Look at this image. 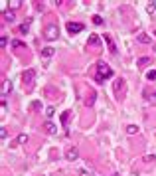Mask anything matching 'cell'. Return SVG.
Instances as JSON below:
<instances>
[{
	"label": "cell",
	"instance_id": "8",
	"mask_svg": "<svg viewBox=\"0 0 156 176\" xmlns=\"http://www.w3.org/2000/svg\"><path fill=\"white\" fill-rule=\"evenodd\" d=\"M44 131H46L47 135H53V133H57V127L53 123H50V121H47V123H44Z\"/></svg>",
	"mask_w": 156,
	"mask_h": 176
},
{
	"label": "cell",
	"instance_id": "14",
	"mask_svg": "<svg viewBox=\"0 0 156 176\" xmlns=\"http://www.w3.org/2000/svg\"><path fill=\"white\" fill-rule=\"evenodd\" d=\"M28 30H30V22H24V24L18 28V32L20 34H28Z\"/></svg>",
	"mask_w": 156,
	"mask_h": 176
},
{
	"label": "cell",
	"instance_id": "18",
	"mask_svg": "<svg viewBox=\"0 0 156 176\" xmlns=\"http://www.w3.org/2000/svg\"><path fill=\"white\" fill-rule=\"evenodd\" d=\"M91 20H93V24H95V26H101V24H103V18H101L99 14H95Z\"/></svg>",
	"mask_w": 156,
	"mask_h": 176
},
{
	"label": "cell",
	"instance_id": "7",
	"mask_svg": "<svg viewBox=\"0 0 156 176\" xmlns=\"http://www.w3.org/2000/svg\"><path fill=\"white\" fill-rule=\"evenodd\" d=\"M10 91H12V81L4 79V81H2V97H6Z\"/></svg>",
	"mask_w": 156,
	"mask_h": 176
},
{
	"label": "cell",
	"instance_id": "21",
	"mask_svg": "<svg viewBox=\"0 0 156 176\" xmlns=\"http://www.w3.org/2000/svg\"><path fill=\"white\" fill-rule=\"evenodd\" d=\"M146 10H148V12H150V14H152V12H154V10H156V2H150V4L146 6Z\"/></svg>",
	"mask_w": 156,
	"mask_h": 176
},
{
	"label": "cell",
	"instance_id": "13",
	"mask_svg": "<svg viewBox=\"0 0 156 176\" xmlns=\"http://www.w3.org/2000/svg\"><path fill=\"white\" fill-rule=\"evenodd\" d=\"M53 52H56L53 48H44V50H42V56H44V57H52Z\"/></svg>",
	"mask_w": 156,
	"mask_h": 176
},
{
	"label": "cell",
	"instance_id": "29",
	"mask_svg": "<svg viewBox=\"0 0 156 176\" xmlns=\"http://www.w3.org/2000/svg\"><path fill=\"white\" fill-rule=\"evenodd\" d=\"M154 36H156V32H154Z\"/></svg>",
	"mask_w": 156,
	"mask_h": 176
},
{
	"label": "cell",
	"instance_id": "28",
	"mask_svg": "<svg viewBox=\"0 0 156 176\" xmlns=\"http://www.w3.org/2000/svg\"><path fill=\"white\" fill-rule=\"evenodd\" d=\"M148 101H150V103H154V105H156V93H152V95H150V99H148Z\"/></svg>",
	"mask_w": 156,
	"mask_h": 176
},
{
	"label": "cell",
	"instance_id": "19",
	"mask_svg": "<svg viewBox=\"0 0 156 176\" xmlns=\"http://www.w3.org/2000/svg\"><path fill=\"white\" fill-rule=\"evenodd\" d=\"M4 20L12 24V22H14V14H12V12H4Z\"/></svg>",
	"mask_w": 156,
	"mask_h": 176
},
{
	"label": "cell",
	"instance_id": "24",
	"mask_svg": "<svg viewBox=\"0 0 156 176\" xmlns=\"http://www.w3.org/2000/svg\"><path fill=\"white\" fill-rule=\"evenodd\" d=\"M10 6H12V8H20L22 2H20V0H14V2H10Z\"/></svg>",
	"mask_w": 156,
	"mask_h": 176
},
{
	"label": "cell",
	"instance_id": "12",
	"mask_svg": "<svg viewBox=\"0 0 156 176\" xmlns=\"http://www.w3.org/2000/svg\"><path fill=\"white\" fill-rule=\"evenodd\" d=\"M16 143H18V144H26V143H28V135L20 133V135H18V138H16Z\"/></svg>",
	"mask_w": 156,
	"mask_h": 176
},
{
	"label": "cell",
	"instance_id": "10",
	"mask_svg": "<svg viewBox=\"0 0 156 176\" xmlns=\"http://www.w3.org/2000/svg\"><path fill=\"white\" fill-rule=\"evenodd\" d=\"M136 40H138L140 44H152L150 36H146V34H138V36H136Z\"/></svg>",
	"mask_w": 156,
	"mask_h": 176
},
{
	"label": "cell",
	"instance_id": "27",
	"mask_svg": "<svg viewBox=\"0 0 156 176\" xmlns=\"http://www.w3.org/2000/svg\"><path fill=\"white\" fill-rule=\"evenodd\" d=\"M46 113H47V117H52V115L56 113V109H53V107H47V109H46Z\"/></svg>",
	"mask_w": 156,
	"mask_h": 176
},
{
	"label": "cell",
	"instance_id": "3",
	"mask_svg": "<svg viewBox=\"0 0 156 176\" xmlns=\"http://www.w3.org/2000/svg\"><path fill=\"white\" fill-rule=\"evenodd\" d=\"M81 30H83V24H79V22H69L67 24V32L73 36V34H79Z\"/></svg>",
	"mask_w": 156,
	"mask_h": 176
},
{
	"label": "cell",
	"instance_id": "23",
	"mask_svg": "<svg viewBox=\"0 0 156 176\" xmlns=\"http://www.w3.org/2000/svg\"><path fill=\"white\" fill-rule=\"evenodd\" d=\"M121 87H123V81H121V79H117V83H115V91L118 93V91H121Z\"/></svg>",
	"mask_w": 156,
	"mask_h": 176
},
{
	"label": "cell",
	"instance_id": "26",
	"mask_svg": "<svg viewBox=\"0 0 156 176\" xmlns=\"http://www.w3.org/2000/svg\"><path fill=\"white\" fill-rule=\"evenodd\" d=\"M40 107H42V103H40V101H34V103H32V109H34V111L40 109Z\"/></svg>",
	"mask_w": 156,
	"mask_h": 176
},
{
	"label": "cell",
	"instance_id": "22",
	"mask_svg": "<svg viewBox=\"0 0 156 176\" xmlns=\"http://www.w3.org/2000/svg\"><path fill=\"white\" fill-rule=\"evenodd\" d=\"M146 77H148L150 81H154V79H156V71H154V69H152V71H148V73H146Z\"/></svg>",
	"mask_w": 156,
	"mask_h": 176
},
{
	"label": "cell",
	"instance_id": "16",
	"mask_svg": "<svg viewBox=\"0 0 156 176\" xmlns=\"http://www.w3.org/2000/svg\"><path fill=\"white\" fill-rule=\"evenodd\" d=\"M12 48L14 50H20V48H26V44H22L20 40H12Z\"/></svg>",
	"mask_w": 156,
	"mask_h": 176
},
{
	"label": "cell",
	"instance_id": "20",
	"mask_svg": "<svg viewBox=\"0 0 156 176\" xmlns=\"http://www.w3.org/2000/svg\"><path fill=\"white\" fill-rule=\"evenodd\" d=\"M69 115H71L69 111H65V113L62 115V123H63V125H67V121H69Z\"/></svg>",
	"mask_w": 156,
	"mask_h": 176
},
{
	"label": "cell",
	"instance_id": "2",
	"mask_svg": "<svg viewBox=\"0 0 156 176\" xmlns=\"http://www.w3.org/2000/svg\"><path fill=\"white\" fill-rule=\"evenodd\" d=\"M57 36H59V30H57L56 24H47L46 30H44V38L50 40V42H53V40H57Z\"/></svg>",
	"mask_w": 156,
	"mask_h": 176
},
{
	"label": "cell",
	"instance_id": "4",
	"mask_svg": "<svg viewBox=\"0 0 156 176\" xmlns=\"http://www.w3.org/2000/svg\"><path fill=\"white\" fill-rule=\"evenodd\" d=\"M34 77H36V71H34V69H28V71H24V75H22L24 85H30V83H34Z\"/></svg>",
	"mask_w": 156,
	"mask_h": 176
},
{
	"label": "cell",
	"instance_id": "25",
	"mask_svg": "<svg viewBox=\"0 0 156 176\" xmlns=\"http://www.w3.org/2000/svg\"><path fill=\"white\" fill-rule=\"evenodd\" d=\"M6 44H8V38H6V36H2V38H0V46H2V48H4Z\"/></svg>",
	"mask_w": 156,
	"mask_h": 176
},
{
	"label": "cell",
	"instance_id": "9",
	"mask_svg": "<svg viewBox=\"0 0 156 176\" xmlns=\"http://www.w3.org/2000/svg\"><path fill=\"white\" fill-rule=\"evenodd\" d=\"M87 44H89V46H99L101 38L97 36V34H91V36H89V42H87Z\"/></svg>",
	"mask_w": 156,
	"mask_h": 176
},
{
	"label": "cell",
	"instance_id": "17",
	"mask_svg": "<svg viewBox=\"0 0 156 176\" xmlns=\"http://www.w3.org/2000/svg\"><path fill=\"white\" fill-rule=\"evenodd\" d=\"M127 133L128 135H136L138 133V127H136V125H128V127H127Z\"/></svg>",
	"mask_w": 156,
	"mask_h": 176
},
{
	"label": "cell",
	"instance_id": "11",
	"mask_svg": "<svg viewBox=\"0 0 156 176\" xmlns=\"http://www.w3.org/2000/svg\"><path fill=\"white\" fill-rule=\"evenodd\" d=\"M150 62H152L150 57H138V59H136V65H138V67H142V65H148Z\"/></svg>",
	"mask_w": 156,
	"mask_h": 176
},
{
	"label": "cell",
	"instance_id": "6",
	"mask_svg": "<svg viewBox=\"0 0 156 176\" xmlns=\"http://www.w3.org/2000/svg\"><path fill=\"white\" fill-rule=\"evenodd\" d=\"M103 40H105V44H107V48H109V52H111V53H117V48H115L113 38H111L109 34H105V36H103Z\"/></svg>",
	"mask_w": 156,
	"mask_h": 176
},
{
	"label": "cell",
	"instance_id": "15",
	"mask_svg": "<svg viewBox=\"0 0 156 176\" xmlns=\"http://www.w3.org/2000/svg\"><path fill=\"white\" fill-rule=\"evenodd\" d=\"M95 103V93H93V91H91V93H89V97H87V99H85V105H87V107H91V105H93Z\"/></svg>",
	"mask_w": 156,
	"mask_h": 176
},
{
	"label": "cell",
	"instance_id": "1",
	"mask_svg": "<svg viewBox=\"0 0 156 176\" xmlns=\"http://www.w3.org/2000/svg\"><path fill=\"white\" fill-rule=\"evenodd\" d=\"M111 77H113V67H109L107 63H97L95 81H97V83H103L105 79H111Z\"/></svg>",
	"mask_w": 156,
	"mask_h": 176
},
{
	"label": "cell",
	"instance_id": "5",
	"mask_svg": "<svg viewBox=\"0 0 156 176\" xmlns=\"http://www.w3.org/2000/svg\"><path fill=\"white\" fill-rule=\"evenodd\" d=\"M77 156H79V150H77L75 147H71L69 150L65 152V158H67V160H71V162H73V160H77Z\"/></svg>",
	"mask_w": 156,
	"mask_h": 176
}]
</instances>
